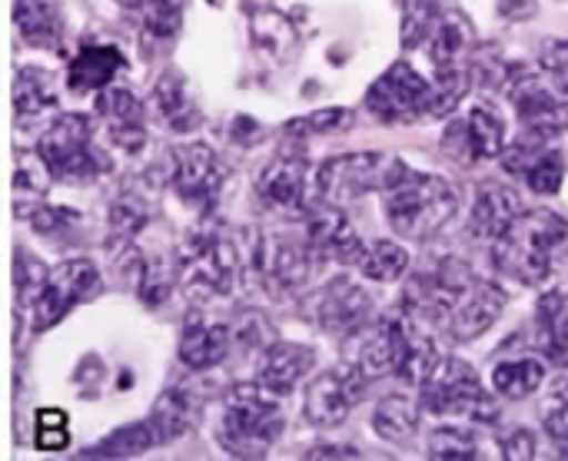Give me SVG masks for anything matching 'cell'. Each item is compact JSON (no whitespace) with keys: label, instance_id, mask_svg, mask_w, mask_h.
<instances>
[{"label":"cell","instance_id":"1f68e13d","mask_svg":"<svg viewBox=\"0 0 568 461\" xmlns=\"http://www.w3.org/2000/svg\"><path fill=\"white\" fill-rule=\"evenodd\" d=\"M256 43L260 47H266L273 57H280V60H286L293 50H296V30H293V23L283 17V13H276V10H256Z\"/></svg>","mask_w":568,"mask_h":461},{"label":"cell","instance_id":"d6a6232c","mask_svg":"<svg viewBox=\"0 0 568 461\" xmlns=\"http://www.w3.org/2000/svg\"><path fill=\"white\" fill-rule=\"evenodd\" d=\"M429 455L433 459H483V449L469 429L459 426H443L429 439Z\"/></svg>","mask_w":568,"mask_h":461},{"label":"cell","instance_id":"6da1fadb","mask_svg":"<svg viewBox=\"0 0 568 461\" xmlns=\"http://www.w3.org/2000/svg\"><path fill=\"white\" fill-rule=\"evenodd\" d=\"M383 206L396 236L426 243L449 226V219L456 216L459 196L449 180L396 163L389 183L383 186Z\"/></svg>","mask_w":568,"mask_h":461},{"label":"cell","instance_id":"ab89813d","mask_svg":"<svg viewBox=\"0 0 568 461\" xmlns=\"http://www.w3.org/2000/svg\"><path fill=\"white\" fill-rule=\"evenodd\" d=\"M506 459H536V436L529 429H516L509 439H503Z\"/></svg>","mask_w":568,"mask_h":461},{"label":"cell","instance_id":"f1b7e54d","mask_svg":"<svg viewBox=\"0 0 568 461\" xmlns=\"http://www.w3.org/2000/svg\"><path fill=\"white\" fill-rule=\"evenodd\" d=\"M150 449H156V436H153L150 422L143 419V422L116 429L110 439L87 449V459H136V455H143Z\"/></svg>","mask_w":568,"mask_h":461},{"label":"cell","instance_id":"603a6c76","mask_svg":"<svg viewBox=\"0 0 568 461\" xmlns=\"http://www.w3.org/2000/svg\"><path fill=\"white\" fill-rule=\"evenodd\" d=\"M100 116H106L110 123V136L123 146V150H140L143 146V106L130 90L120 86H106L100 103H97Z\"/></svg>","mask_w":568,"mask_h":461},{"label":"cell","instance_id":"7402d4cb","mask_svg":"<svg viewBox=\"0 0 568 461\" xmlns=\"http://www.w3.org/2000/svg\"><path fill=\"white\" fill-rule=\"evenodd\" d=\"M536 329H539V352L568 369V293H546L536 306Z\"/></svg>","mask_w":568,"mask_h":461},{"label":"cell","instance_id":"f35d334b","mask_svg":"<svg viewBox=\"0 0 568 461\" xmlns=\"http://www.w3.org/2000/svg\"><path fill=\"white\" fill-rule=\"evenodd\" d=\"M353 116H349V110L346 106H333V110H316V113H310V116H303V120H293L290 126H286V133H326V130H339V126H346Z\"/></svg>","mask_w":568,"mask_h":461},{"label":"cell","instance_id":"d590c367","mask_svg":"<svg viewBox=\"0 0 568 461\" xmlns=\"http://www.w3.org/2000/svg\"><path fill=\"white\" fill-rule=\"evenodd\" d=\"M33 445L40 452H63L70 445L67 412L63 409H40L37 412V439H33Z\"/></svg>","mask_w":568,"mask_h":461},{"label":"cell","instance_id":"4316f807","mask_svg":"<svg viewBox=\"0 0 568 461\" xmlns=\"http://www.w3.org/2000/svg\"><path fill=\"white\" fill-rule=\"evenodd\" d=\"M546 382V366L539 359H513L493 369V389L503 399H529Z\"/></svg>","mask_w":568,"mask_h":461},{"label":"cell","instance_id":"9c48e42d","mask_svg":"<svg viewBox=\"0 0 568 461\" xmlns=\"http://www.w3.org/2000/svg\"><path fill=\"white\" fill-rule=\"evenodd\" d=\"M399 160L386 156V153H343L333 156L320 166L316 173V186L320 196L333 206H346L373 189L383 193V186L389 183L393 170Z\"/></svg>","mask_w":568,"mask_h":461},{"label":"cell","instance_id":"f546056e","mask_svg":"<svg viewBox=\"0 0 568 461\" xmlns=\"http://www.w3.org/2000/svg\"><path fill=\"white\" fill-rule=\"evenodd\" d=\"M359 273L376 283H396L409 273V253L399 243L376 239L373 246H366V253L359 259Z\"/></svg>","mask_w":568,"mask_h":461},{"label":"cell","instance_id":"277c9868","mask_svg":"<svg viewBox=\"0 0 568 461\" xmlns=\"http://www.w3.org/2000/svg\"><path fill=\"white\" fill-rule=\"evenodd\" d=\"M283 432L280 396L256 386H236L223 406L220 445L236 459H263Z\"/></svg>","mask_w":568,"mask_h":461},{"label":"cell","instance_id":"ba28073f","mask_svg":"<svg viewBox=\"0 0 568 461\" xmlns=\"http://www.w3.org/2000/svg\"><path fill=\"white\" fill-rule=\"evenodd\" d=\"M506 96L516 106V116L529 136L552 140L568 130V100L549 86L539 73L529 66H513L506 80Z\"/></svg>","mask_w":568,"mask_h":461},{"label":"cell","instance_id":"836d02e7","mask_svg":"<svg viewBox=\"0 0 568 461\" xmlns=\"http://www.w3.org/2000/svg\"><path fill=\"white\" fill-rule=\"evenodd\" d=\"M542 426H546V436L552 439V445L562 452V459H568V379L552 386L546 409H542Z\"/></svg>","mask_w":568,"mask_h":461},{"label":"cell","instance_id":"e0dca14e","mask_svg":"<svg viewBox=\"0 0 568 461\" xmlns=\"http://www.w3.org/2000/svg\"><path fill=\"white\" fill-rule=\"evenodd\" d=\"M310 249L306 243H286V239H266L256 246V266H260V276H266V283L290 296L296 289L306 286V276H310Z\"/></svg>","mask_w":568,"mask_h":461},{"label":"cell","instance_id":"52a82bcc","mask_svg":"<svg viewBox=\"0 0 568 461\" xmlns=\"http://www.w3.org/2000/svg\"><path fill=\"white\" fill-rule=\"evenodd\" d=\"M43 166L50 176L57 180H93L106 170V163H100L97 150H93V133H90V120L80 113H67L60 116L37 146Z\"/></svg>","mask_w":568,"mask_h":461},{"label":"cell","instance_id":"44dd1931","mask_svg":"<svg viewBox=\"0 0 568 461\" xmlns=\"http://www.w3.org/2000/svg\"><path fill=\"white\" fill-rule=\"evenodd\" d=\"M126 66L123 53L110 43H90L83 47L67 70V83L73 93H90V90H106L113 76Z\"/></svg>","mask_w":568,"mask_h":461},{"label":"cell","instance_id":"4dcf8cb0","mask_svg":"<svg viewBox=\"0 0 568 461\" xmlns=\"http://www.w3.org/2000/svg\"><path fill=\"white\" fill-rule=\"evenodd\" d=\"M456 7L453 0H403V47L419 50L423 40L429 37L433 23Z\"/></svg>","mask_w":568,"mask_h":461},{"label":"cell","instance_id":"4fadbf2b","mask_svg":"<svg viewBox=\"0 0 568 461\" xmlns=\"http://www.w3.org/2000/svg\"><path fill=\"white\" fill-rule=\"evenodd\" d=\"M306 249L313 259H333L343 266H359L366 243L359 236V229L353 226V219L343 213V206L333 203H316L306 216Z\"/></svg>","mask_w":568,"mask_h":461},{"label":"cell","instance_id":"74e56055","mask_svg":"<svg viewBox=\"0 0 568 461\" xmlns=\"http://www.w3.org/2000/svg\"><path fill=\"white\" fill-rule=\"evenodd\" d=\"M33 80H37V70H23L20 80H17V110L27 113V116L40 113L43 106L53 103L50 86L47 83H33Z\"/></svg>","mask_w":568,"mask_h":461},{"label":"cell","instance_id":"ac0fdd59","mask_svg":"<svg viewBox=\"0 0 568 461\" xmlns=\"http://www.w3.org/2000/svg\"><path fill=\"white\" fill-rule=\"evenodd\" d=\"M316 366V352L300 342H273L260 359V386L273 396H290Z\"/></svg>","mask_w":568,"mask_h":461},{"label":"cell","instance_id":"3957f363","mask_svg":"<svg viewBox=\"0 0 568 461\" xmlns=\"http://www.w3.org/2000/svg\"><path fill=\"white\" fill-rule=\"evenodd\" d=\"M568 223L552 209L519 213L516 223L493 243V263L499 273L523 286H542L556 273V259L566 249Z\"/></svg>","mask_w":568,"mask_h":461},{"label":"cell","instance_id":"2e32d148","mask_svg":"<svg viewBox=\"0 0 568 461\" xmlns=\"http://www.w3.org/2000/svg\"><path fill=\"white\" fill-rule=\"evenodd\" d=\"M223 183V170L216 153L206 143H190L176 153V176L173 186L176 193L193 203V206H210L220 193Z\"/></svg>","mask_w":568,"mask_h":461},{"label":"cell","instance_id":"9a60e30c","mask_svg":"<svg viewBox=\"0 0 568 461\" xmlns=\"http://www.w3.org/2000/svg\"><path fill=\"white\" fill-rule=\"evenodd\" d=\"M503 309H506V293L489 279H476L473 289L463 296L459 309L453 313L446 336L453 342H473L499 322Z\"/></svg>","mask_w":568,"mask_h":461},{"label":"cell","instance_id":"ffe728a7","mask_svg":"<svg viewBox=\"0 0 568 461\" xmlns=\"http://www.w3.org/2000/svg\"><path fill=\"white\" fill-rule=\"evenodd\" d=\"M306 156L300 153H286L280 160H273L263 176H260V199L270 209H300L303 196H306Z\"/></svg>","mask_w":568,"mask_h":461},{"label":"cell","instance_id":"5b68a950","mask_svg":"<svg viewBox=\"0 0 568 461\" xmlns=\"http://www.w3.org/2000/svg\"><path fill=\"white\" fill-rule=\"evenodd\" d=\"M423 412L429 416H456L469 422H496L499 406L479 382L476 369L456 356H439L433 372L419 386Z\"/></svg>","mask_w":568,"mask_h":461},{"label":"cell","instance_id":"e575fe53","mask_svg":"<svg viewBox=\"0 0 568 461\" xmlns=\"http://www.w3.org/2000/svg\"><path fill=\"white\" fill-rule=\"evenodd\" d=\"M20 33L27 43L33 47H57V20L50 17V7L40 0H27L23 3V17H20Z\"/></svg>","mask_w":568,"mask_h":461},{"label":"cell","instance_id":"8d00e7d4","mask_svg":"<svg viewBox=\"0 0 568 461\" xmlns=\"http://www.w3.org/2000/svg\"><path fill=\"white\" fill-rule=\"evenodd\" d=\"M542 70L549 73L552 86L568 100V40H546L539 53Z\"/></svg>","mask_w":568,"mask_h":461},{"label":"cell","instance_id":"83f0119b","mask_svg":"<svg viewBox=\"0 0 568 461\" xmlns=\"http://www.w3.org/2000/svg\"><path fill=\"white\" fill-rule=\"evenodd\" d=\"M156 100H160V113H163V120L173 126V130H180V133H186V130H193L196 123H200V110L193 106V100H190V93H186V80L180 76V73H163V80L156 83Z\"/></svg>","mask_w":568,"mask_h":461},{"label":"cell","instance_id":"7c38bea8","mask_svg":"<svg viewBox=\"0 0 568 461\" xmlns=\"http://www.w3.org/2000/svg\"><path fill=\"white\" fill-rule=\"evenodd\" d=\"M100 273L90 259H70L60 263L40 286V293L33 296V332H47L53 329L93 286H97Z\"/></svg>","mask_w":568,"mask_h":461},{"label":"cell","instance_id":"d6986e66","mask_svg":"<svg viewBox=\"0 0 568 461\" xmlns=\"http://www.w3.org/2000/svg\"><path fill=\"white\" fill-rule=\"evenodd\" d=\"M519 213H523V203H519V196L509 186H503V183H483L479 193H476V203H473L469 233L476 239L496 243L516 223Z\"/></svg>","mask_w":568,"mask_h":461},{"label":"cell","instance_id":"cb8c5ba5","mask_svg":"<svg viewBox=\"0 0 568 461\" xmlns=\"http://www.w3.org/2000/svg\"><path fill=\"white\" fill-rule=\"evenodd\" d=\"M230 352V329L210 322H190L180 336V362L190 369H213Z\"/></svg>","mask_w":568,"mask_h":461},{"label":"cell","instance_id":"484cf974","mask_svg":"<svg viewBox=\"0 0 568 461\" xmlns=\"http://www.w3.org/2000/svg\"><path fill=\"white\" fill-rule=\"evenodd\" d=\"M190 419H193V399H190L186 389H166L156 399L153 412L146 416V422H150V429L156 436V445H166V442L180 439L190 429Z\"/></svg>","mask_w":568,"mask_h":461},{"label":"cell","instance_id":"b9f144b4","mask_svg":"<svg viewBox=\"0 0 568 461\" xmlns=\"http://www.w3.org/2000/svg\"><path fill=\"white\" fill-rule=\"evenodd\" d=\"M306 459H359V449H349V445H316V449H310Z\"/></svg>","mask_w":568,"mask_h":461},{"label":"cell","instance_id":"d4e9b609","mask_svg":"<svg viewBox=\"0 0 568 461\" xmlns=\"http://www.w3.org/2000/svg\"><path fill=\"white\" fill-rule=\"evenodd\" d=\"M373 429L383 442L409 445L419 432V406L406 396H386L373 412Z\"/></svg>","mask_w":568,"mask_h":461},{"label":"cell","instance_id":"60d3db41","mask_svg":"<svg viewBox=\"0 0 568 461\" xmlns=\"http://www.w3.org/2000/svg\"><path fill=\"white\" fill-rule=\"evenodd\" d=\"M499 13L509 20H526L536 13V0H499Z\"/></svg>","mask_w":568,"mask_h":461},{"label":"cell","instance_id":"8992f818","mask_svg":"<svg viewBox=\"0 0 568 461\" xmlns=\"http://www.w3.org/2000/svg\"><path fill=\"white\" fill-rule=\"evenodd\" d=\"M366 110L379 123H419L436 116V86L406 60H396L366 93Z\"/></svg>","mask_w":568,"mask_h":461},{"label":"cell","instance_id":"5bb4252c","mask_svg":"<svg viewBox=\"0 0 568 461\" xmlns=\"http://www.w3.org/2000/svg\"><path fill=\"white\" fill-rule=\"evenodd\" d=\"M313 322L339 339H353L373 316V299L363 286H356L349 276H336L329 286H323L310 303Z\"/></svg>","mask_w":568,"mask_h":461},{"label":"cell","instance_id":"7a4b0ae2","mask_svg":"<svg viewBox=\"0 0 568 461\" xmlns=\"http://www.w3.org/2000/svg\"><path fill=\"white\" fill-rule=\"evenodd\" d=\"M356 339H359V349L353 352L349 362L366 379L393 376L406 386H423V379L439 362V349L433 346L429 336L419 332L416 319L386 316V319L373 322L369 329L363 326L356 332Z\"/></svg>","mask_w":568,"mask_h":461},{"label":"cell","instance_id":"30bf717a","mask_svg":"<svg viewBox=\"0 0 568 461\" xmlns=\"http://www.w3.org/2000/svg\"><path fill=\"white\" fill-rule=\"evenodd\" d=\"M366 376L353 366L343 362L333 372L316 376L306 386V399H303V419L316 429H336L349 419V412L359 406L363 392H366Z\"/></svg>","mask_w":568,"mask_h":461},{"label":"cell","instance_id":"8fae6325","mask_svg":"<svg viewBox=\"0 0 568 461\" xmlns=\"http://www.w3.org/2000/svg\"><path fill=\"white\" fill-rule=\"evenodd\" d=\"M443 150L459 166H476V163L496 160L506 150V123L493 106L476 103L466 116H456L446 126Z\"/></svg>","mask_w":568,"mask_h":461}]
</instances>
